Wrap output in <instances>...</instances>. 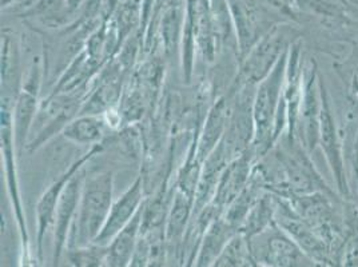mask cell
Here are the masks:
<instances>
[{
    "label": "cell",
    "instance_id": "12",
    "mask_svg": "<svg viewBox=\"0 0 358 267\" xmlns=\"http://www.w3.org/2000/svg\"><path fill=\"white\" fill-rule=\"evenodd\" d=\"M258 158L253 147H250L233 161H230L222 173L214 199L211 202L226 210L248 186L252 177L254 162Z\"/></svg>",
    "mask_w": 358,
    "mask_h": 267
},
{
    "label": "cell",
    "instance_id": "19",
    "mask_svg": "<svg viewBox=\"0 0 358 267\" xmlns=\"http://www.w3.org/2000/svg\"><path fill=\"white\" fill-rule=\"evenodd\" d=\"M213 266H257L250 247V240L245 237V234L238 231L224 246Z\"/></svg>",
    "mask_w": 358,
    "mask_h": 267
},
{
    "label": "cell",
    "instance_id": "6",
    "mask_svg": "<svg viewBox=\"0 0 358 267\" xmlns=\"http://www.w3.org/2000/svg\"><path fill=\"white\" fill-rule=\"evenodd\" d=\"M103 146L96 145L83 155L79 159H76L74 164H71L59 178L57 179L45 193L42 194L41 199L38 201L36 205V226H38V233H36V252L39 261L43 258V242H45V234L48 229L54 224V218H55V210L59 202L60 195L63 193L66 185L69 180L74 177L79 170L85 167V164L91 161L95 155L102 152Z\"/></svg>",
    "mask_w": 358,
    "mask_h": 267
},
{
    "label": "cell",
    "instance_id": "10",
    "mask_svg": "<svg viewBox=\"0 0 358 267\" xmlns=\"http://www.w3.org/2000/svg\"><path fill=\"white\" fill-rule=\"evenodd\" d=\"M320 89H321V120H320V139L318 143L321 145L322 151L325 152L329 167L334 175L336 183L343 195H348L349 189L345 177V168H343V146L337 131L336 120L331 113L330 101H329L328 92L322 80L320 79Z\"/></svg>",
    "mask_w": 358,
    "mask_h": 267
},
{
    "label": "cell",
    "instance_id": "5",
    "mask_svg": "<svg viewBox=\"0 0 358 267\" xmlns=\"http://www.w3.org/2000/svg\"><path fill=\"white\" fill-rule=\"evenodd\" d=\"M250 247L257 265L268 266H301L306 254L274 223L266 231L250 239Z\"/></svg>",
    "mask_w": 358,
    "mask_h": 267
},
{
    "label": "cell",
    "instance_id": "15",
    "mask_svg": "<svg viewBox=\"0 0 358 267\" xmlns=\"http://www.w3.org/2000/svg\"><path fill=\"white\" fill-rule=\"evenodd\" d=\"M143 211H145V203L138 210L134 218L127 223L107 245L106 266H130L138 240L142 234Z\"/></svg>",
    "mask_w": 358,
    "mask_h": 267
},
{
    "label": "cell",
    "instance_id": "7",
    "mask_svg": "<svg viewBox=\"0 0 358 267\" xmlns=\"http://www.w3.org/2000/svg\"><path fill=\"white\" fill-rule=\"evenodd\" d=\"M321 89L320 78H317V68L314 63L306 68L303 74V89L299 104V120L301 143L308 152H312L318 145L320 139V120H321Z\"/></svg>",
    "mask_w": 358,
    "mask_h": 267
},
{
    "label": "cell",
    "instance_id": "4",
    "mask_svg": "<svg viewBox=\"0 0 358 267\" xmlns=\"http://www.w3.org/2000/svg\"><path fill=\"white\" fill-rule=\"evenodd\" d=\"M292 45L289 43V32L281 27L261 36L242 62L238 85H258Z\"/></svg>",
    "mask_w": 358,
    "mask_h": 267
},
{
    "label": "cell",
    "instance_id": "21",
    "mask_svg": "<svg viewBox=\"0 0 358 267\" xmlns=\"http://www.w3.org/2000/svg\"><path fill=\"white\" fill-rule=\"evenodd\" d=\"M185 11L179 7V4H170L164 10L162 17V41L167 51H171L177 43L179 38H182Z\"/></svg>",
    "mask_w": 358,
    "mask_h": 267
},
{
    "label": "cell",
    "instance_id": "2",
    "mask_svg": "<svg viewBox=\"0 0 358 267\" xmlns=\"http://www.w3.org/2000/svg\"><path fill=\"white\" fill-rule=\"evenodd\" d=\"M289 48L282 54L273 70L257 85V89L254 91V138L252 147L257 158H262L270 147L274 146L275 119L284 95Z\"/></svg>",
    "mask_w": 358,
    "mask_h": 267
},
{
    "label": "cell",
    "instance_id": "11",
    "mask_svg": "<svg viewBox=\"0 0 358 267\" xmlns=\"http://www.w3.org/2000/svg\"><path fill=\"white\" fill-rule=\"evenodd\" d=\"M143 178L138 177L135 179L134 183L122 194V196L114 201L108 217L106 219L105 226L94 243L107 246L111 242V239L134 218L135 214L143 206Z\"/></svg>",
    "mask_w": 358,
    "mask_h": 267
},
{
    "label": "cell",
    "instance_id": "16",
    "mask_svg": "<svg viewBox=\"0 0 358 267\" xmlns=\"http://www.w3.org/2000/svg\"><path fill=\"white\" fill-rule=\"evenodd\" d=\"M238 230L222 215L217 217L203 233L198 252L195 255L194 266H213L229 240Z\"/></svg>",
    "mask_w": 358,
    "mask_h": 267
},
{
    "label": "cell",
    "instance_id": "17",
    "mask_svg": "<svg viewBox=\"0 0 358 267\" xmlns=\"http://www.w3.org/2000/svg\"><path fill=\"white\" fill-rule=\"evenodd\" d=\"M107 122L99 114H80L75 117L62 131L64 139L80 146L94 147L101 145Z\"/></svg>",
    "mask_w": 358,
    "mask_h": 267
},
{
    "label": "cell",
    "instance_id": "1",
    "mask_svg": "<svg viewBox=\"0 0 358 267\" xmlns=\"http://www.w3.org/2000/svg\"><path fill=\"white\" fill-rule=\"evenodd\" d=\"M113 195L114 175L111 171L106 170L85 177L79 208L70 231L67 249L95 242L114 203Z\"/></svg>",
    "mask_w": 358,
    "mask_h": 267
},
{
    "label": "cell",
    "instance_id": "13",
    "mask_svg": "<svg viewBox=\"0 0 358 267\" xmlns=\"http://www.w3.org/2000/svg\"><path fill=\"white\" fill-rule=\"evenodd\" d=\"M193 208H194V196L176 187L171 208L169 211L166 226H164L167 255L174 252L182 257V245H183L187 227L192 221Z\"/></svg>",
    "mask_w": 358,
    "mask_h": 267
},
{
    "label": "cell",
    "instance_id": "14",
    "mask_svg": "<svg viewBox=\"0 0 358 267\" xmlns=\"http://www.w3.org/2000/svg\"><path fill=\"white\" fill-rule=\"evenodd\" d=\"M230 114V102L226 98H220L211 106L205 120V126L199 134V139L193 145L195 158L203 164L220 142L222 140Z\"/></svg>",
    "mask_w": 358,
    "mask_h": 267
},
{
    "label": "cell",
    "instance_id": "18",
    "mask_svg": "<svg viewBox=\"0 0 358 267\" xmlns=\"http://www.w3.org/2000/svg\"><path fill=\"white\" fill-rule=\"evenodd\" d=\"M275 223V199L271 193L262 194L248 212L239 231L249 240L266 231Z\"/></svg>",
    "mask_w": 358,
    "mask_h": 267
},
{
    "label": "cell",
    "instance_id": "20",
    "mask_svg": "<svg viewBox=\"0 0 358 267\" xmlns=\"http://www.w3.org/2000/svg\"><path fill=\"white\" fill-rule=\"evenodd\" d=\"M67 259L73 266H106L107 246L90 243L86 246H76L66 250Z\"/></svg>",
    "mask_w": 358,
    "mask_h": 267
},
{
    "label": "cell",
    "instance_id": "3",
    "mask_svg": "<svg viewBox=\"0 0 358 267\" xmlns=\"http://www.w3.org/2000/svg\"><path fill=\"white\" fill-rule=\"evenodd\" d=\"M16 98L10 95H1V155H3V164L6 173V183L8 195L11 198V203L15 211L17 230L22 239L23 252L27 255L29 252V231L26 226V217L23 214L20 193H19V183H17V174H16L15 155L17 150L15 146V136H14V124H13V111Z\"/></svg>",
    "mask_w": 358,
    "mask_h": 267
},
{
    "label": "cell",
    "instance_id": "9",
    "mask_svg": "<svg viewBox=\"0 0 358 267\" xmlns=\"http://www.w3.org/2000/svg\"><path fill=\"white\" fill-rule=\"evenodd\" d=\"M86 173L85 170H79L74 177L69 180L66 185L63 193L60 195L58 206L55 210V218H54V264L57 265L63 255V252L67 249L69 237L71 227L74 224L80 195H82V187L85 182Z\"/></svg>",
    "mask_w": 358,
    "mask_h": 267
},
{
    "label": "cell",
    "instance_id": "8",
    "mask_svg": "<svg viewBox=\"0 0 358 267\" xmlns=\"http://www.w3.org/2000/svg\"><path fill=\"white\" fill-rule=\"evenodd\" d=\"M41 89V67L32 63L27 78L23 82L22 89L16 95L14 111H13V124L17 154H20L24 146H27V138L30 136L31 129L34 127L35 118L38 114V94Z\"/></svg>",
    "mask_w": 358,
    "mask_h": 267
}]
</instances>
